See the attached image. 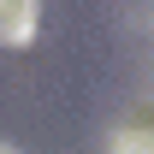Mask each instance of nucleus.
<instances>
[{"label": "nucleus", "mask_w": 154, "mask_h": 154, "mask_svg": "<svg viewBox=\"0 0 154 154\" xmlns=\"http://www.w3.org/2000/svg\"><path fill=\"white\" fill-rule=\"evenodd\" d=\"M42 30V0H0V48H30Z\"/></svg>", "instance_id": "obj_1"}, {"label": "nucleus", "mask_w": 154, "mask_h": 154, "mask_svg": "<svg viewBox=\"0 0 154 154\" xmlns=\"http://www.w3.org/2000/svg\"><path fill=\"white\" fill-rule=\"evenodd\" d=\"M107 154H154V131L148 125H119L113 142H107Z\"/></svg>", "instance_id": "obj_2"}, {"label": "nucleus", "mask_w": 154, "mask_h": 154, "mask_svg": "<svg viewBox=\"0 0 154 154\" xmlns=\"http://www.w3.org/2000/svg\"><path fill=\"white\" fill-rule=\"evenodd\" d=\"M0 154H18V148H12V142H0Z\"/></svg>", "instance_id": "obj_3"}]
</instances>
